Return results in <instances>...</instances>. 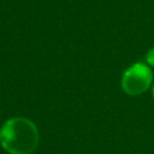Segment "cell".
I'll use <instances>...</instances> for the list:
<instances>
[{
  "label": "cell",
  "mask_w": 154,
  "mask_h": 154,
  "mask_svg": "<svg viewBox=\"0 0 154 154\" xmlns=\"http://www.w3.org/2000/svg\"><path fill=\"white\" fill-rule=\"evenodd\" d=\"M0 143L10 154H31L38 144L37 128L28 118H11L0 129Z\"/></svg>",
  "instance_id": "6da1fadb"
},
{
  "label": "cell",
  "mask_w": 154,
  "mask_h": 154,
  "mask_svg": "<svg viewBox=\"0 0 154 154\" xmlns=\"http://www.w3.org/2000/svg\"><path fill=\"white\" fill-rule=\"evenodd\" d=\"M152 81L153 73L148 65L143 63H135L123 73L122 88L126 94L131 96H137L148 90Z\"/></svg>",
  "instance_id": "7a4b0ae2"
},
{
  "label": "cell",
  "mask_w": 154,
  "mask_h": 154,
  "mask_svg": "<svg viewBox=\"0 0 154 154\" xmlns=\"http://www.w3.org/2000/svg\"><path fill=\"white\" fill-rule=\"evenodd\" d=\"M146 60L150 66H154V47L152 49H149L146 54Z\"/></svg>",
  "instance_id": "3957f363"
},
{
  "label": "cell",
  "mask_w": 154,
  "mask_h": 154,
  "mask_svg": "<svg viewBox=\"0 0 154 154\" xmlns=\"http://www.w3.org/2000/svg\"><path fill=\"white\" fill-rule=\"evenodd\" d=\"M152 93H153V97H154V82H153V87H152Z\"/></svg>",
  "instance_id": "277c9868"
}]
</instances>
